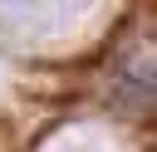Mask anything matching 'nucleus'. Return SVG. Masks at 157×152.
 <instances>
[{"label":"nucleus","instance_id":"f257e3e1","mask_svg":"<svg viewBox=\"0 0 157 152\" xmlns=\"http://www.w3.org/2000/svg\"><path fill=\"white\" fill-rule=\"evenodd\" d=\"M113 78L128 93L157 98V25H132L113 49Z\"/></svg>","mask_w":157,"mask_h":152}]
</instances>
